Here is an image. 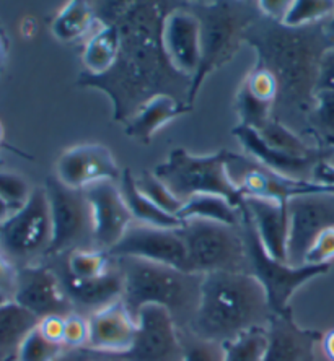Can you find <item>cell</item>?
I'll list each match as a JSON object with an SVG mask.
<instances>
[{"label": "cell", "instance_id": "16", "mask_svg": "<svg viewBox=\"0 0 334 361\" xmlns=\"http://www.w3.org/2000/svg\"><path fill=\"white\" fill-rule=\"evenodd\" d=\"M83 190L92 205L95 247L108 252L123 238L134 219L116 180H102Z\"/></svg>", "mask_w": 334, "mask_h": 361}, {"label": "cell", "instance_id": "17", "mask_svg": "<svg viewBox=\"0 0 334 361\" xmlns=\"http://www.w3.org/2000/svg\"><path fill=\"white\" fill-rule=\"evenodd\" d=\"M64 184L73 189H85L102 180H121L113 153L97 143H85L66 150L57 160V173Z\"/></svg>", "mask_w": 334, "mask_h": 361}, {"label": "cell", "instance_id": "22", "mask_svg": "<svg viewBox=\"0 0 334 361\" xmlns=\"http://www.w3.org/2000/svg\"><path fill=\"white\" fill-rule=\"evenodd\" d=\"M232 134L237 137L238 142L241 143L243 150L246 152L248 157H251L258 163L264 164V166L273 169V171L284 174L287 178L300 179V180H311L314 178L315 166L321 160H326L325 148L310 157H294L285 155V153L275 152L269 148L261 135L256 130L250 129V127L238 126L232 130Z\"/></svg>", "mask_w": 334, "mask_h": 361}, {"label": "cell", "instance_id": "34", "mask_svg": "<svg viewBox=\"0 0 334 361\" xmlns=\"http://www.w3.org/2000/svg\"><path fill=\"white\" fill-rule=\"evenodd\" d=\"M235 109L240 118V126L261 130L274 119V104L254 98L248 88L241 83L235 98Z\"/></svg>", "mask_w": 334, "mask_h": 361}, {"label": "cell", "instance_id": "47", "mask_svg": "<svg viewBox=\"0 0 334 361\" xmlns=\"http://www.w3.org/2000/svg\"><path fill=\"white\" fill-rule=\"evenodd\" d=\"M320 343H321L323 353H325L328 361H334V331L323 334V338Z\"/></svg>", "mask_w": 334, "mask_h": 361}, {"label": "cell", "instance_id": "31", "mask_svg": "<svg viewBox=\"0 0 334 361\" xmlns=\"http://www.w3.org/2000/svg\"><path fill=\"white\" fill-rule=\"evenodd\" d=\"M306 134L334 145V92L318 90L315 106L306 118Z\"/></svg>", "mask_w": 334, "mask_h": 361}, {"label": "cell", "instance_id": "39", "mask_svg": "<svg viewBox=\"0 0 334 361\" xmlns=\"http://www.w3.org/2000/svg\"><path fill=\"white\" fill-rule=\"evenodd\" d=\"M31 192L33 189H30L28 183L18 174L0 171V197L15 212H18L30 200Z\"/></svg>", "mask_w": 334, "mask_h": 361}, {"label": "cell", "instance_id": "42", "mask_svg": "<svg viewBox=\"0 0 334 361\" xmlns=\"http://www.w3.org/2000/svg\"><path fill=\"white\" fill-rule=\"evenodd\" d=\"M64 326H66V317L62 316H47L40 319L38 331L47 341L64 347Z\"/></svg>", "mask_w": 334, "mask_h": 361}, {"label": "cell", "instance_id": "23", "mask_svg": "<svg viewBox=\"0 0 334 361\" xmlns=\"http://www.w3.org/2000/svg\"><path fill=\"white\" fill-rule=\"evenodd\" d=\"M245 207L268 254L280 262H287L289 210L287 204L245 197Z\"/></svg>", "mask_w": 334, "mask_h": 361}, {"label": "cell", "instance_id": "33", "mask_svg": "<svg viewBox=\"0 0 334 361\" xmlns=\"http://www.w3.org/2000/svg\"><path fill=\"white\" fill-rule=\"evenodd\" d=\"M224 361H261L268 347L266 329H253L222 343Z\"/></svg>", "mask_w": 334, "mask_h": 361}, {"label": "cell", "instance_id": "45", "mask_svg": "<svg viewBox=\"0 0 334 361\" xmlns=\"http://www.w3.org/2000/svg\"><path fill=\"white\" fill-rule=\"evenodd\" d=\"M318 90H333L334 92V46L330 47L321 57L320 77H318Z\"/></svg>", "mask_w": 334, "mask_h": 361}, {"label": "cell", "instance_id": "12", "mask_svg": "<svg viewBox=\"0 0 334 361\" xmlns=\"http://www.w3.org/2000/svg\"><path fill=\"white\" fill-rule=\"evenodd\" d=\"M137 336L129 352L111 361H183L179 329L167 310L145 306L137 314Z\"/></svg>", "mask_w": 334, "mask_h": 361}, {"label": "cell", "instance_id": "38", "mask_svg": "<svg viewBox=\"0 0 334 361\" xmlns=\"http://www.w3.org/2000/svg\"><path fill=\"white\" fill-rule=\"evenodd\" d=\"M243 85L248 88L254 98L264 101V103H271L275 106V101H278L279 88L278 82L271 72L268 68L254 66L253 71L248 73Z\"/></svg>", "mask_w": 334, "mask_h": 361}, {"label": "cell", "instance_id": "9", "mask_svg": "<svg viewBox=\"0 0 334 361\" xmlns=\"http://www.w3.org/2000/svg\"><path fill=\"white\" fill-rule=\"evenodd\" d=\"M44 189L52 223V240L46 259L66 256L78 249H97L92 205L85 190L68 188L56 174L46 178Z\"/></svg>", "mask_w": 334, "mask_h": 361}, {"label": "cell", "instance_id": "5", "mask_svg": "<svg viewBox=\"0 0 334 361\" xmlns=\"http://www.w3.org/2000/svg\"><path fill=\"white\" fill-rule=\"evenodd\" d=\"M196 15L201 31V63L191 82L188 106L194 101L205 78L217 68L229 63L240 51L250 26L261 17L258 2H188Z\"/></svg>", "mask_w": 334, "mask_h": 361}, {"label": "cell", "instance_id": "29", "mask_svg": "<svg viewBox=\"0 0 334 361\" xmlns=\"http://www.w3.org/2000/svg\"><path fill=\"white\" fill-rule=\"evenodd\" d=\"M93 7L85 0H71L59 10V13L52 18V35L62 42H73L88 36L95 28Z\"/></svg>", "mask_w": 334, "mask_h": 361}, {"label": "cell", "instance_id": "51", "mask_svg": "<svg viewBox=\"0 0 334 361\" xmlns=\"http://www.w3.org/2000/svg\"><path fill=\"white\" fill-rule=\"evenodd\" d=\"M5 51H7V41H5L4 31L0 30V59H2V57H4Z\"/></svg>", "mask_w": 334, "mask_h": 361}, {"label": "cell", "instance_id": "54", "mask_svg": "<svg viewBox=\"0 0 334 361\" xmlns=\"http://www.w3.org/2000/svg\"><path fill=\"white\" fill-rule=\"evenodd\" d=\"M0 361H17V357H10V358H0Z\"/></svg>", "mask_w": 334, "mask_h": 361}, {"label": "cell", "instance_id": "52", "mask_svg": "<svg viewBox=\"0 0 334 361\" xmlns=\"http://www.w3.org/2000/svg\"><path fill=\"white\" fill-rule=\"evenodd\" d=\"M8 301H13V300L10 298V296L5 295V293H2V291H0V305H4V302H8Z\"/></svg>", "mask_w": 334, "mask_h": 361}, {"label": "cell", "instance_id": "18", "mask_svg": "<svg viewBox=\"0 0 334 361\" xmlns=\"http://www.w3.org/2000/svg\"><path fill=\"white\" fill-rule=\"evenodd\" d=\"M162 39L172 66L193 80L201 63V31L199 21L188 8V2H178L167 15Z\"/></svg>", "mask_w": 334, "mask_h": 361}, {"label": "cell", "instance_id": "7", "mask_svg": "<svg viewBox=\"0 0 334 361\" xmlns=\"http://www.w3.org/2000/svg\"><path fill=\"white\" fill-rule=\"evenodd\" d=\"M225 161L227 150L198 157L191 155L184 148H174L168 160L158 164L153 173L179 200L186 202L199 194H214L225 197L232 205L240 209L245 195L232 183Z\"/></svg>", "mask_w": 334, "mask_h": 361}, {"label": "cell", "instance_id": "56", "mask_svg": "<svg viewBox=\"0 0 334 361\" xmlns=\"http://www.w3.org/2000/svg\"><path fill=\"white\" fill-rule=\"evenodd\" d=\"M0 166H2V160H0Z\"/></svg>", "mask_w": 334, "mask_h": 361}, {"label": "cell", "instance_id": "53", "mask_svg": "<svg viewBox=\"0 0 334 361\" xmlns=\"http://www.w3.org/2000/svg\"><path fill=\"white\" fill-rule=\"evenodd\" d=\"M2 143H4V126L2 122H0V147H2Z\"/></svg>", "mask_w": 334, "mask_h": 361}, {"label": "cell", "instance_id": "13", "mask_svg": "<svg viewBox=\"0 0 334 361\" xmlns=\"http://www.w3.org/2000/svg\"><path fill=\"white\" fill-rule=\"evenodd\" d=\"M287 264L300 267L318 236L334 226V194H306L289 200Z\"/></svg>", "mask_w": 334, "mask_h": 361}, {"label": "cell", "instance_id": "46", "mask_svg": "<svg viewBox=\"0 0 334 361\" xmlns=\"http://www.w3.org/2000/svg\"><path fill=\"white\" fill-rule=\"evenodd\" d=\"M311 183L334 189V164H331L328 160H321L315 166Z\"/></svg>", "mask_w": 334, "mask_h": 361}, {"label": "cell", "instance_id": "14", "mask_svg": "<svg viewBox=\"0 0 334 361\" xmlns=\"http://www.w3.org/2000/svg\"><path fill=\"white\" fill-rule=\"evenodd\" d=\"M108 254L113 259L137 257L189 272L186 244L179 230L153 228L132 221Z\"/></svg>", "mask_w": 334, "mask_h": 361}, {"label": "cell", "instance_id": "49", "mask_svg": "<svg viewBox=\"0 0 334 361\" xmlns=\"http://www.w3.org/2000/svg\"><path fill=\"white\" fill-rule=\"evenodd\" d=\"M82 358V350H67L56 361H78Z\"/></svg>", "mask_w": 334, "mask_h": 361}, {"label": "cell", "instance_id": "20", "mask_svg": "<svg viewBox=\"0 0 334 361\" xmlns=\"http://www.w3.org/2000/svg\"><path fill=\"white\" fill-rule=\"evenodd\" d=\"M47 264V262H46ZM52 267V265H51ZM68 300L72 301L73 310L78 314L90 317L103 307L123 300L124 279L118 262L113 259V265L105 275L92 280H77L67 277L61 270L52 267Z\"/></svg>", "mask_w": 334, "mask_h": 361}, {"label": "cell", "instance_id": "25", "mask_svg": "<svg viewBox=\"0 0 334 361\" xmlns=\"http://www.w3.org/2000/svg\"><path fill=\"white\" fill-rule=\"evenodd\" d=\"M121 51V33L116 23H100L97 20L82 51L85 75L102 77L114 67Z\"/></svg>", "mask_w": 334, "mask_h": 361}, {"label": "cell", "instance_id": "37", "mask_svg": "<svg viewBox=\"0 0 334 361\" xmlns=\"http://www.w3.org/2000/svg\"><path fill=\"white\" fill-rule=\"evenodd\" d=\"M183 347V361H224L222 343L204 341L189 331H179Z\"/></svg>", "mask_w": 334, "mask_h": 361}, {"label": "cell", "instance_id": "6", "mask_svg": "<svg viewBox=\"0 0 334 361\" xmlns=\"http://www.w3.org/2000/svg\"><path fill=\"white\" fill-rule=\"evenodd\" d=\"M241 231L246 246V274L256 279L266 291L273 314H292L289 302L294 293L306 281L330 272L331 265H300L292 267L271 257L264 249L254 223L248 214L245 202L241 205Z\"/></svg>", "mask_w": 334, "mask_h": 361}, {"label": "cell", "instance_id": "48", "mask_svg": "<svg viewBox=\"0 0 334 361\" xmlns=\"http://www.w3.org/2000/svg\"><path fill=\"white\" fill-rule=\"evenodd\" d=\"M13 214H15V210L12 209V207H10L7 202L0 197V226H2L4 223L7 221Z\"/></svg>", "mask_w": 334, "mask_h": 361}, {"label": "cell", "instance_id": "36", "mask_svg": "<svg viewBox=\"0 0 334 361\" xmlns=\"http://www.w3.org/2000/svg\"><path fill=\"white\" fill-rule=\"evenodd\" d=\"M66 352L62 345L52 343L38 331H31L23 342H21L17 361H56Z\"/></svg>", "mask_w": 334, "mask_h": 361}, {"label": "cell", "instance_id": "55", "mask_svg": "<svg viewBox=\"0 0 334 361\" xmlns=\"http://www.w3.org/2000/svg\"><path fill=\"white\" fill-rule=\"evenodd\" d=\"M95 355H97V353H95ZM98 357H100V355H98ZM105 358V357H103ZM82 361H102V357H100L98 360H90V358H87V360H82Z\"/></svg>", "mask_w": 334, "mask_h": 361}, {"label": "cell", "instance_id": "26", "mask_svg": "<svg viewBox=\"0 0 334 361\" xmlns=\"http://www.w3.org/2000/svg\"><path fill=\"white\" fill-rule=\"evenodd\" d=\"M119 185L127 209H129L136 223L153 228H165V230H179L183 226V221L178 216L167 214L165 210H162L160 207H157L137 190L134 174L131 169H124Z\"/></svg>", "mask_w": 334, "mask_h": 361}, {"label": "cell", "instance_id": "43", "mask_svg": "<svg viewBox=\"0 0 334 361\" xmlns=\"http://www.w3.org/2000/svg\"><path fill=\"white\" fill-rule=\"evenodd\" d=\"M18 269L8 261L7 256L0 249V291L13 300L15 288H17Z\"/></svg>", "mask_w": 334, "mask_h": 361}, {"label": "cell", "instance_id": "3", "mask_svg": "<svg viewBox=\"0 0 334 361\" xmlns=\"http://www.w3.org/2000/svg\"><path fill=\"white\" fill-rule=\"evenodd\" d=\"M266 291L245 272H214L203 277L198 311L184 331L204 341L225 343L273 317Z\"/></svg>", "mask_w": 334, "mask_h": 361}, {"label": "cell", "instance_id": "44", "mask_svg": "<svg viewBox=\"0 0 334 361\" xmlns=\"http://www.w3.org/2000/svg\"><path fill=\"white\" fill-rule=\"evenodd\" d=\"M290 4H292V0H259L258 8L263 17L280 23L287 15Z\"/></svg>", "mask_w": 334, "mask_h": 361}, {"label": "cell", "instance_id": "35", "mask_svg": "<svg viewBox=\"0 0 334 361\" xmlns=\"http://www.w3.org/2000/svg\"><path fill=\"white\" fill-rule=\"evenodd\" d=\"M136 188L142 195L153 202L157 207H160L162 210H165L169 215H178V212L183 209V200H179L172 190L168 189V185L163 183L162 179L155 176V173L144 171L139 178H134Z\"/></svg>", "mask_w": 334, "mask_h": 361}, {"label": "cell", "instance_id": "10", "mask_svg": "<svg viewBox=\"0 0 334 361\" xmlns=\"http://www.w3.org/2000/svg\"><path fill=\"white\" fill-rule=\"evenodd\" d=\"M52 240L49 202L44 188H36L30 200L0 226V249L15 267L46 261Z\"/></svg>", "mask_w": 334, "mask_h": 361}, {"label": "cell", "instance_id": "15", "mask_svg": "<svg viewBox=\"0 0 334 361\" xmlns=\"http://www.w3.org/2000/svg\"><path fill=\"white\" fill-rule=\"evenodd\" d=\"M13 301L38 319L47 316L67 317L76 312L59 277L46 262L18 269Z\"/></svg>", "mask_w": 334, "mask_h": 361}, {"label": "cell", "instance_id": "50", "mask_svg": "<svg viewBox=\"0 0 334 361\" xmlns=\"http://www.w3.org/2000/svg\"><path fill=\"white\" fill-rule=\"evenodd\" d=\"M323 30H325L328 39H330L334 44V13L331 18H328L325 23H323Z\"/></svg>", "mask_w": 334, "mask_h": 361}, {"label": "cell", "instance_id": "30", "mask_svg": "<svg viewBox=\"0 0 334 361\" xmlns=\"http://www.w3.org/2000/svg\"><path fill=\"white\" fill-rule=\"evenodd\" d=\"M256 132L261 135V139L269 148H273L275 152L285 153V155L310 157L321 150V147H311L297 132L289 129L287 126H284L282 122L275 119L269 122L264 129Z\"/></svg>", "mask_w": 334, "mask_h": 361}, {"label": "cell", "instance_id": "4", "mask_svg": "<svg viewBox=\"0 0 334 361\" xmlns=\"http://www.w3.org/2000/svg\"><path fill=\"white\" fill-rule=\"evenodd\" d=\"M114 261L124 279L123 302L136 319L142 307L160 306L169 312L179 331L189 327L199 306L204 275L137 257Z\"/></svg>", "mask_w": 334, "mask_h": 361}, {"label": "cell", "instance_id": "11", "mask_svg": "<svg viewBox=\"0 0 334 361\" xmlns=\"http://www.w3.org/2000/svg\"><path fill=\"white\" fill-rule=\"evenodd\" d=\"M227 173L232 183L245 197L264 199L289 204L290 199L306 194H334V189L325 188L311 180H300L279 174L258 163L254 158L227 150Z\"/></svg>", "mask_w": 334, "mask_h": 361}, {"label": "cell", "instance_id": "40", "mask_svg": "<svg viewBox=\"0 0 334 361\" xmlns=\"http://www.w3.org/2000/svg\"><path fill=\"white\" fill-rule=\"evenodd\" d=\"M90 324L88 317L78 312H72L66 317L64 326V348L67 350H85L88 345Z\"/></svg>", "mask_w": 334, "mask_h": 361}, {"label": "cell", "instance_id": "24", "mask_svg": "<svg viewBox=\"0 0 334 361\" xmlns=\"http://www.w3.org/2000/svg\"><path fill=\"white\" fill-rule=\"evenodd\" d=\"M191 108L179 103L177 98L168 94H158L142 106L137 113L124 124L127 137L141 143H150L153 134L163 126L177 119L178 116L189 113Z\"/></svg>", "mask_w": 334, "mask_h": 361}, {"label": "cell", "instance_id": "32", "mask_svg": "<svg viewBox=\"0 0 334 361\" xmlns=\"http://www.w3.org/2000/svg\"><path fill=\"white\" fill-rule=\"evenodd\" d=\"M334 13L333 0H292L289 12L280 23L289 28H305V26L325 23Z\"/></svg>", "mask_w": 334, "mask_h": 361}, {"label": "cell", "instance_id": "19", "mask_svg": "<svg viewBox=\"0 0 334 361\" xmlns=\"http://www.w3.org/2000/svg\"><path fill=\"white\" fill-rule=\"evenodd\" d=\"M90 337L85 352L119 357L129 352L137 336V319L126 305L116 301L88 317Z\"/></svg>", "mask_w": 334, "mask_h": 361}, {"label": "cell", "instance_id": "2", "mask_svg": "<svg viewBox=\"0 0 334 361\" xmlns=\"http://www.w3.org/2000/svg\"><path fill=\"white\" fill-rule=\"evenodd\" d=\"M245 42L256 51V66L268 68L278 82L274 119L294 132L300 129L306 134V118L315 106L321 57L334 46L323 23L289 28L261 15L248 28Z\"/></svg>", "mask_w": 334, "mask_h": 361}, {"label": "cell", "instance_id": "21", "mask_svg": "<svg viewBox=\"0 0 334 361\" xmlns=\"http://www.w3.org/2000/svg\"><path fill=\"white\" fill-rule=\"evenodd\" d=\"M268 347L261 361H315V347L323 334L304 329L292 314H274L266 327Z\"/></svg>", "mask_w": 334, "mask_h": 361}, {"label": "cell", "instance_id": "1", "mask_svg": "<svg viewBox=\"0 0 334 361\" xmlns=\"http://www.w3.org/2000/svg\"><path fill=\"white\" fill-rule=\"evenodd\" d=\"M178 2H92L100 23H116L121 51L102 77L80 73L77 87L105 92L113 103V121L126 124L147 101L168 94L188 106L191 78L179 73L163 49V21Z\"/></svg>", "mask_w": 334, "mask_h": 361}, {"label": "cell", "instance_id": "41", "mask_svg": "<svg viewBox=\"0 0 334 361\" xmlns=\"http://www.w3.org/2000/svg\"><path fill=\"white\" fill-rule=\"evenodd\" d=\"M334 259V226L328 228L311 244L305 256V264L310 265H331Z\"/></svg>", "mask_w": 334, "mask_h": 361}, {"label": "cell", "instance_id": "28", "mask_svg": "<svg viewBox=\"0 0 334 361\" xmlns=\"http://www.w3.org/2000/svg\"><path fill=\"white\" fill-rule=\"evenodd\" d=\"M178 219L184 220H208L224 223L230 226L241 225V207L232 205L225 197L214 194H199L188 199L183 204V209L178 212Z\"/></svg>", "mask_w": 334, "mask_h": 361}, {"label": "cell", "instance_id": "27", "mask_svg": "<svg viewBox=\"0 0 334 361\" xmlns=\"http://www.w3.org/2000/svg\"><path fill=\"white\" fill-rule=\"evenodd\" d=\"M38 324V317L15 301L0 305V358L17 357L21 342Z\"/></svg>", "mask_w": 334, "mask_h": 361}, {"label": "cell", "instance_id": "8", "mask_svg": "<svg viewBox=\"0 0 334 361\" xmlns=\"http://www.w3.org/2000/svg\"><path fill=\"white\" fill-rule=\"evenodd\" d=\"M179 235L186 244L188 270L191 274H246V246L241 225L230 226L193 219L183 221Z\"/></svg>", "mask_w": 334, "mask_h": 361}]
</instances>
